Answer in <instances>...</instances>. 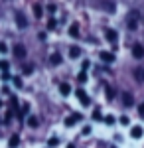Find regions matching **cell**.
Wrapping results in <instances>:
<instances>
[{
  "mask_svg": "<svg viewBox=\"0 0 144 148\" xmlns=\"http://www.w3.org/2000/svg\"><path fill=\"white\" fill-rule=\"evenodd\" d=\"M89 65H91V63H89L87 59H85V61H83V71H85V69H89Z\"/></svg>",
  "mask_w": 144,
  "mask_h": 148,
  "instance_id": "cell-34",
  "label": "cell"
},
{
  "mask_svg": "<svg viewBox=\"0 0 144 148\" xmlns=\"http://www.w3.org/2000/svg\"><path fill=\"white\" fill-rule=\"evenodd\" d=\"M138 114L144 119V103H142V105H138Z\"/></svg>",
  "mask_w": 144,
  "mask_h": 148,
  "instance_id": "cell-27",
  "label": "cell"
},
{
  "mask_svg": "<svg viewBox=\"0 0 144 148\" xmlns=\"http://www.w3.org/2000/svg\"><path fill=\"white\" fill-rule=\"evenodd\" d=\"M0 107H2V101H0Z\"/></svg>",
  "mask_w": 144,
  "mask_h": 148,
  "instance_id": "cell-36",
  "label": "cell"
},
{
  "mask_svg": "<svg viewBox=\"0 0 144 148\" xmlns=\"http://www.w3.org/2000/svg\"><path fill=\"white\" fill-rule=\"evenodd\" d=\"M142 134H144V128L140 125H136V126L130 128V136L132 138H142Z\"/></svg>",
  "mask_w": 144,
  "mask_h": 148,
  "instance_id": "cell-7",
  "label": "cell"
},
{
  "mask_svg": "<svg viewBox=\"0 0 144 148\" xmlns=\"http://www.w3.org/2000/svg\"><path fill=\"white\" fill-rule=\"evenodd\" d=\"M59 93H61L63 97H67V95L71 93V87H69L67 83H61V85H59Z\"/></svg>",
  "mask_w": 144,
  "mask_h": 148,
  "instance_id": "cell-12",
  "label": "cell"
},
{
  "mask_svg": "<svg viewBox=\"0 0 144 148\" xmlns=\"http://www.w3.org/2000/svg\"><path fill=\"white\" fill-rule=\"evenodd\" d=\"M136 18H138V12H132L128 16V28L130 30H136Z\"/></svg>",
  "mask_w": 144,
  "mask_h": 148,
  "instance_id": "cell-9",
  "label": "cell"
},
{
  "mask_svg": "<svg viewBox=\"0 0 144 148\" xmlns=\"http://www.w3.org/2000/svg\"><path fill=\"white\" fill-rule=\"evenodd\" d=\"M49 63H51V65H59V63H61V56H59V53H53V56L49 57Z\"/></svg>",
  "mask_w": 144,
  "mask_h": 148,
  "instance_id": "cell-13",
  "label": "cell"
},
{
  "mask_svg": "<svg viewBox=\"0 0 144 148\" xmlns=\"http://www.w3.org/2000/svg\"><path fill=\"white\" fill-rule=\"evenodd\" d=\"M122 103H124V107H132V103H134L132 95L130 93H122Z\"/></svg>",
  "mask_w": 144,
  "mask_h": 148,
  "instance_id": "cell-10",
  "label": "cell"
},
{
  "mask_svg": "<svg viewBox=\"0 0 144 148\" xmlns=\"http://www.w3.org/2000/svg\"><path fill=\"white\" fill-rule=\"evenodd\" d=\"M105 38H107L111 44H117V38H119V34H117L115 30H111V28H107V30H105Z\"/></svg>",
  "mask_w": 144,
  "mask_h": 148,
  "instance_id": "cell-6",
  "label": "cell"
},
{
  "mask_svg": "<svg viewBox=\"0 0 144 148\" xmlns=\"http://www.w3.org/2000/svg\"><path fill=\"white\" fill-rule=\"evenodd\" d=\"M77 81H79V83H85V81H87V73H85V71H81V73L77 75Z\"/></svg>",
  "mask_w": 144,
  "mask_h": 148,
  "instance_id": "cell-20",
  "label": "cell"
},
{
  "mask_svg": "<svg viewBox=\"0 0 144 148\" xmlns=\"http://www.w3.org/2000/svg\"><path fill=\"white\" fill-rule=\"evenodd\" d=\"M121 125H130V119H128V116H121Z\"/></svg>",
  "mask_w": 144,
  "mask_h": 148,
  "instance_id": "cell-25",
  "label": "cell"
},
{
  "mask_svg": "<svg viewBox=\"0 0 144 148\" xmlns=\"http://www.w3.org/2000/svg\"><path fill=\"white\" fill-rule=\"evenodd\" d=\"M8 67H10L8 61H6V59H0V69H2V71H8Z\"/></svg>",
  "mask_w": 144,
  "mask_h": 148,
  "instance_id": "cell-21",
  "label": "cell"
},
{
  "mask_svg": "<svg viewBox=\"0 0 144 148\" xmlns=\"http://www.w3.org/2000/svg\"><path fill=\"white\" fill-rule=\"evenodd\" d=\"M28 111H30V105H24V107H22V113H20V116H22V114H26Z\"/></svg>",
  "mask_w": 144,
  "mask_h": 148,
  "instance_id": "cell-30",
  "label": "cell"
},
{
  "mask_svg": "<svg viewBox=\"0 0 144 148\" xmlns=\"http://www.w3.org/2000/svg\"><path fill=\"white\" fill-rule=\"evenodd\" d=\"M75 95L79 97V101H81L83 107H89V105H91V99H89V95L83 91V89H75Z\"/></svg>",
  "mask_w": 144,
  "mask_h": 148,
  "instance_id": "cell-1",
  "label": "cell"
},
{
  "mask_svg": "<svg viewBox=\"0 0 144 148\" xmlns=\"http://www.w3.org/2000/svg\"><path fill=\"white\" fill-rule=\"evenodd\" d=\"M10 107H12V109H14V111H18V99H16L14 95H12V97H10Z\"/></svg>",
  "mask_w": 144,
  "mask_h": 148,
  "instance_id": "cell-17",
  "label": "cell"
},
{
  "mask_svg": "<svg viewBox=\"0 0 144 148\" xmlns=\"http://www.w3.org/2000/svg\"><path fill=\"white\" fill-rule=\"evenodd\" d=\"M67 148H75V146H73V144H69V146H67Z\"/></svg>",
  "mask_w": 144,
  "mask_h": 148,
  "instance_id": "cell-35",
  "label": "cell"
},
{
  "mask_svg": "<svg viewBox=\"0 0 144 148\" xmlns=\"http://www.w3.org/2000/svg\"><path fill=\"white\" fill-rule=\"evenodd\" d=\"M103 119V114H101V109H95L93 111V121H101Z\"/></svg>",
  "mask_w": 144,
  "mask_h": 148,
  "instance_id": "cell-18",
  "label": "cell"
},
{
  "mask_svg": "<svg viewBox=\"0 0 144 148\" xmlns=\"http://www.w3.org/2000/svg\"><path fill=\"white\" fill-rule=\"evenodd\" d=\"M14 85H16V87H22V79H20V77H14Z\"/></svg>",
  "mask_w": 144,
  "mask_h": 148,
  "instance_id": "cell-28",
  "label": "cell"
},
{
  "mask_svg": "<svg viewBox=\"0 0 144 148\" xmlns=\"http://www.w3.org/2000/svg\"><path fill=\"white\" fill-rule=\"evenodd\" d=\"M32 65H24V67H22V71H24V73H26V75H28V73H32Z\"/></svg>",
  "mask_w": 144,
  "mask_h": 148,
  "instance_id": "cell-26",
  "label": "cell"
},
{
  "mask_svg": "<svg viewBox=\"0 0 144 148\" xmlns=\"http://www.w3.org/2000/svg\"><path fill=\"white\" fill-rule=\"evenodd\" d=\"M69 56H71L73 59H75V57H79V56H81V49H79L77 46H73L71 49H69Z\"/></svg>",
  "mask_w": 144,
  "mask_h": 148,
  "instance_id": "cell-15",
  "label": "cell"
},
{
  "mask_svg": "<svg viewBox=\"0 0 144 148\" xmlns=\"http://www.w3.org/2000/svg\"><path fill=\"white\" fill-rule=\"evenodd\" d=\"M57 142H59L57 138H49V146H57Z\"/></svg>",
  "mask_w": 144,
  "mask_h": 148,
  "instance_id": "cell-32",
  "label": "cell"
},
{
  "mask_svg": "<svg viewBox=\"0 0 144 148\" xmlns=\"http://www.w3.org/2000/svg\"><path fill=\"white\" fill-rule=\"evenodd\" d=\"M132 56L136 57V59H142V57H144V47H142V44H134V46H132Z\"/></svg>",
  "mask_w": 144,
  "mask_h": 148,
  "instance_id": "cell-3",
  "label": "cell"
},
{
  "mask_svg": "<svg viewBox=\"0 0 144 148\" xmlns=\"http://www.w3.org/2000/svg\"><path fill=\"white\" fill-rule=\"evenodd\" d=\"M69 36H73V38H77V36H79V26H77V24H73V26L69 28Z\"/></svg>",
  "mask_w": 144,
  "mask_h": 148,
  "instance_id": "cell-16",
  "label": "cell"
},
{
  "mask_svg": "<svg viewBox=\"0 0 144 148\" xmlns=\"http://www.w3.org/2000/svg\"><path fill=\"white\" fill-rule=\"evenodd\" d=\"M34 14H36V18H42V6H40V4L34 6Z\"/></svg>",
  "mask_w": 144,
  "mask_h": 148,
  "instance_id": "cell-19",
  "label": "cell"
},
{
  "mask_svg": "<svg viewBox=\"0 0 144 148\" xmlns=\"http://www.w3.org/2000/svg\"><path fill=\"white\" fill-rule=\"evenodd\" d=\"M134 79L138 81V83H142V81H144V69L142 67L134 69Z\"/></svg>",
  "mask_w": 144,
  "mask_h": 148,
  "instance_id": "cell-11",
  "label": "cell"
},
{
  "mask_svg": "<svg viewBox=\"0 0 144 148\" xmlns=\"http://www.w3.org/2000/svg\"><path fill=\"white\" fill-rule=\"evenodd\" d=\"M2 79L8 81V79H10V73H8V71H4V73H2Z\"/></svg>",
  "mask_w": 144,
  "mask_h": 148,
  "instance_id": "cell-33",
  "label": "cell"
},
{
  "mask_svg": "<svg viewBox=\"0 0 144 148\" xmlns=\"http://www.w3.org/2000/svg\"><path fill=\"white\" fill-rule=\"evenodd\" d=\"M81 119H83V116H81L79 113H73V114H69V116L65 119V126H73L75 123H79Z\"/></svg>",
  "mask_w": 144,
  "mask_h": 148,
  "instance_id": "cell-2",
  "label": "cell"
},
{
  "mask_svg": "<svg viewBox=\"0 0 144 148\" xmlns=\"http://www.w3.org/2000/svg\"><path fill=\"white\" fill-rule=\"evenodd\" d=\"M105 123H107V125H115V116H111V114L105 116Z\"/></svg>",
  "mask_w": 144,
  "mask_h": 148,
  "instance_id": "cell-24",
  "label": "cell"
},
{
  "mask_svg": "<svg viewBox=\"0 0 144 148\" xmlns=\"http://www.w3.org/2000/svg\"><path fill=\"white\" fill-rule=\"evenodd\" d=\"M56 26H57V22H56V20H49V22H47V28H51V30H53Z\"/></svg>",
  "mask_w": 144,
  "mask_h": 148,
  "instance_id": "cell-29",
  "label": "cell"
},
{
  "mask_svg": "<svg viewBox=\"0 0 144 148\" xmlns=\"http://www.w3.org/2000/svg\"><path fill=\"white\" fill-rule=\"evenodd\" d=\"M8 144H10L12 148H16L18 144H20V136H18V134H14V136H10V140H8Z\"/></svg>",
  "mask_w": 144,
  "mask_h": 148,
  "instance_id": "cell-14",
  "label": "cell"
},
{
  "mask_svg": "<svg viewBox=\"0 0 144 148\" xmlns=\"http://www.w3.org/2000/svg\"><path fill=\"white\" fill-rule=\"evenodd\" d=\"M16 22H18V28H28V20L24 16V12H16Z\"/></svg>",
  "mask_w": 144,
  "mask_h": 148,
  "instance_id": "cell-4",
  "label": "cell"
},
{
  "mask_svg": "<svg viewBox=\"0 0 144 148\" xmlns=\"http://www.w3.org/2000/svg\"><path fill=\"white\" fill-rule=\"evenodd\" d=\"M105 93H107V99H112V97H115V91H112V87H107V89H105Z\"/></svg>",
  "mask_w": 144,
  "mask_h": 148,
  "instance_id": "cell-22",
  "label": "cell"
},
{
  "mask_svg": "<svg viewBox=\"0 0 144 148\" xmlns=\"http://www.w3.org/2000/svg\"><path fill=\"white\" fill-rule=\"evenodd\" d=\"M99 57L105 61V63H112V61H115V53H111V51H101Z\"/></svg>",
  "mask_w": 144,
  "mask_h": 148,
  "instance_id": "cell-8",
  "label": "cell"
},
{
  "mask_svg": "<svg viewBox=\"0 0 144 148\" xmlns=\"http://www.w3.org/2000/svg\"><path fill=\"white\" fill-rule=\"evenodd\" d=\"M14 56L18 57V59H24V57H26V47H24L22 44H16V46H14Z\"/></svg>",
  "mask_w": 144,
  "mask_h": 148,
  "instance_id": "cell-5",
  "label": "cell"
},
{
  "mask_svg": "<svg viewBox=\"0 0 144 148\" xmlns=\"http://www.w3.org/2000/svg\"><path fill=\"white\" fill-rule=\"evenodd\" d=\"M112 148H115V146H112Z\"/></svg>",
  "mask_w": 144,
  "mask_h": 148,
  "instance_id": "cell-37",
  "label": "cell"
},
{
  "mask_svg": "<svg viewBox=\"0 0 144 148\" xmlns=\"http://www.w3.org/2000/svg\"><path fill=\"white\" fill-rule=\"evenodd\" d=\"M28 125L30 126H38V119H36V116H30V119H28Z\"/></svg>",
  "mask_w": 144,
  "mask_h": 148,
  "instance_id": "cell-23",
  "label": "cell"
},
{
  "mask_svg": "<svg viewBox=\"0 0 144 148\" xmlns=\"http://www.w3.org/2000/svg\"><path fill=\"white\" fill-rule=\"evenodd\" d=\"M8 51V47H6V44H0V53H6Z\"/></svg>",
  "mask_w": 144,
  "mask_h": 148,
  "instance_id": "cell-31",
  "label": "cell"
}]
</instances>
